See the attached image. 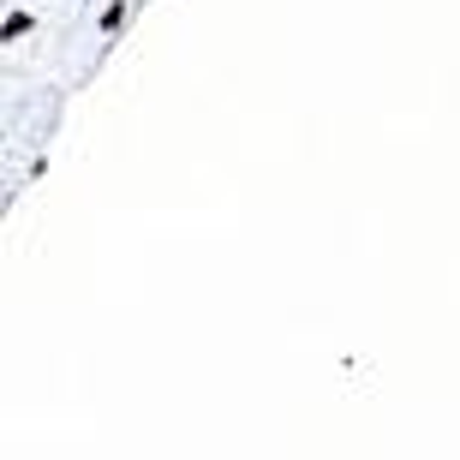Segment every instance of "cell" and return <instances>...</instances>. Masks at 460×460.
<instances>
[{
	"label": "cell",
	"instance_id": "obj_1",
	"mask_svg": "<svg viewBox=\"0 0 460 460\" xmlns=\"http://www.w3.org/2000/svg\"><path fill=\"white\" fill-rule=\"evenodd\" d=\"M126 18H132V0H108L102 18H96V31H102V36H119V31H126Z\"/></svg>",
	"mask_w": 460,
	"mask_h": 460
}]
</instances>
